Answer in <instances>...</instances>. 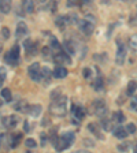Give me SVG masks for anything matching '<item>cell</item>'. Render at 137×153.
<instances>
[{
  "instance_id": "cell-28",
  "label": "cell",
  "mask_w": 137,
  "mask_h": 153,
  "mask_svg": "<svg viewBox=\"0 0 137 153\" xmlns=\"http://www.w3.org/2000/svg\"><path fill=\"white\" fill-rule=\"evenodd\" d=\"M112 118H114L115 122H118V123H122V122L125 120V115L122 114L121 111H118V112H115V114L112 115Z\"/></svg>"
},
{
  "instance_id": "cell-25",
  "label": "cell",
  "mask_w": 137,
  "mask_h": 153,
  "mask_svg": "<svg viewBox=\"0 0 137 153\" xmlns=\"http://www.w3.org/2000/svg\"><path fill=\"white\" fill-rule=\"evenodd\" d=\"M137 89V82H134V81H130L128 85V89H126V94L128 96H133L134 92H136Z\"/></svg>"
},
{
  "instance_id": "cell-29",
  "label": "cell",
  "mask_w": 137,
  "mask_h": 153,
  "mask_svg": "<svg viewBox=\"0 0 137 153\" xmlns=\"http://www.w3.org/2000/svg\"><path fill=\"white\" fill-rule=\"evenodd\" d=\"M6 78H7V71H6V68H4V67H0V88L3 86V83H4V81H6Z\"/></svg>"
},
{
  "instance_id": "cell-10",
  "label": "cell",
  "mask_w": 137,
  "mask_h": 153,
  "mask_svg": "<svg viewBox=\"0 0 137 153\" xmlns=\"http://www.w3.org/2000/svg\"><path fill=\"white\" fill-rule=\"evenodd\" d=\"M18 122H19V118L16 115H10V116H6L3 119V124L7 128H15Z\"/></svg>"
},
{
  "instance_id": "cell-44",
  "label": "cell",
  "mask_w": 137,
  "mask_h": 153,
  "mask_svg": "<svg viewBox=\"0 0 137 153\" xmlns=\"http://www.w3.org/2000/svg\"><path fill=\"white\" fill-rule=\"evenodd\" d=\"M4 137V135H0V140H1V138H3ZM0 142H1V141H0Z\"/></svg>"
},
{
  "instance_id": "cell-43",
  "label": "cell",
  "mask_w": 137,
  "mask_h": 153,
  "mask_svg": "<svg viewBox=\"0 0 137 153\" xmlns=\"http://www.w3.org/2000/svg\"><path fill=\"white\" fill-rule=\"evenodd\" d=\"M45 1H48V0H41V3H45Z\"/></svg>"
},
{
  "instance_id": "cell-39",
  "label": "cell",
  "mask_w": 137,
  "mask_h": 153,
  "mask_svg": "<svg viewBox=\"0 0 137 153\" xmlns=\"http://www.w3.org/2000/svg\"><path fill=\"white\" fill-rule=\"evenodd\" d=\"M41 145L43 146L47 145V135H45V134H41Z\"/></svg>"
},
{
  "instance_id": "cell-14",
  "label": "cell",
  "mask_w": 137,
  "mask_h": 153,
  "mask_svg": "<svg viewBox=\"0 0 137 153\" xmlns=\"http://www.w3.org/2000/svg\"><path fill=\"white\" fill-rule=\"evenodd\" d=\"M22 10L25 14H32L34 11V1L33 0H22Z\"/></svg>"
},
{
  "instance_id": "cell-13",
  "label": "cell",
  "mask_w": 137,
  "mask_h": 153,
  "mask_svg": "<svg viewBox=\"0 0 137 153\" xmlns=\"http://www.w3.org/2000/svg\"><path fill=\"white\" fill-rule=\"evenodd\" d=\"M112 134H114L117 138L119 140H124L128 135V131H126V127H122V126H117L115 128H112Z\"/></svg>"
},
{
  "instance_id": "cell-41",
  "label": "cell",
  "mask_w": 137,
  "mask_h": 153,
  "mask_svg": "<svg viewBox=\"0 0 137 153\" xmlns=\"http://www.w3.org/2000/svg\"><path fill=\"white\" fill-rule=\"evenodd\" d=\"M23 130H25L26 133H29V131H32V130H30V124H29L28 122H25V126H23Z\"/></svg>"
},
{
  "instance_id": "cell-20",
  "label": "cell",
  "mask_w": 137,
  "mask_h": 153,
  "mask_svg": "<svg viewBox=\"0 0 137 153\" xmlns=\"http://www.w3.org/2000/svg\"><path fill=\"white\" fill-rule=\"evenodd\" d=\"M88 130H89L92 134H95V135H96L97 138H102V137H103L102 134H100L99 126H97L96 123H89V124H88Z\"/></svg>"
},
{
  "instance_id": "cell-8",
  "label": "cell",
  "mask_w": 137,
  "mask_h": 153,
  "mask_svg": "<svg viewBox=\"0 0 137 153\" xmlns=\"http://www.w3.org/2000/svg\"><path fill=\"white\" fill-rule=\"evenodd\" d=\"M54 60L58 64H69V63H71V57L69 56L67 52L58 51L54 53Z\"/></svg>"
},
{
  "instance_id": "cell-15",
  "label": "cell",
  "mask_w": 137,
  "mask_h": 153,
  "mask_svg": "<svg viewBox=\"0 0 137 153\" xmlns=\"http://www.w3.org/2000/svg\"><path fill=\"white\" fill-rule=\"evenodd\" d=\"M26 112H28L30 116H33V118H37L38 115L41 114V105H28V109H26Z\"/></svg>"
},
{
  "instance_id": "cell-31",
  "label": "cell",
  "mask_w": 137,
  "mask_h": 153,
  "mask_svg": "<svg viewBox=\"0 0 137 153\" xmlns=\"http://www.w3.org/2000/svg\"><path fill=\"white\" fill-rule=\"evenodd\" d=\"M103 120H102V127H103V131H109V130H111V124H110V122L106 119V116L104 118H102Z\"/></svg>"
},
{
  "instance_id": "cell-9",
  "label": "cell",
  "mask_w": 137,
  "mask_h": 153,
  "mask_svg": "<svg viewBox=\"0 0 137 153\" xmlns=\"http://www.w3.org/2000/svg\"><path fill=\"white\" fill-rule=\"evenodd\" d=\"M23 45H25V51L28 57H33L37 55V45H36V42H33L32 40H26L23 42Z\"/></svg>"
},
{
  "instance_id": "cell-6",
  "label": "cell",
  "mask_w": 137,
  "mask_h": 153,
  "mask_svg": "<svg viewBox=\"0 0 137 153\" xmlns=\"http://www.w3.org/2000/svg\"><path fill=\"white\" fill-rule=\"evenodd\" d=\"M28 74L30 76V79L34 81V82H38V81H41V67L38 63H33L29 66L28 68Z\"/></svg>"
},
{
  "instance_id": "cell-27",
  "label": "cell",
  "mask_w": 137,
  "mask_h": 153,
  "mask_svg": "<svg viewBox=\"0 0 137 153\" xmlns=\"http://www.w3.org/2000/svg\"><path fill=\"white\" fill-rule=\"evenodd\" d=\"M22 138V134H18V135H11L10 137V140H11V143H10V146L11 148H15V146H18V143H19V140Z\"/></svg>"
},
{
  "instance_id": "cell-19",
  "label": "cell",
  "mask_w": 137,
  "mask_h": 153,
  "mask_svg": "<svg viewBox=\"0 0 137 153\" xmlns=\"http://www.w3.org/2000/svg\"><path fill=\"white\" fill-rule=\"evenodd\" d=\"M51 75H52V73L49 71V68H48V67L41 68V81L45 83V85L51 81Z\"/></svg>"
},
{
  "instance_id": "cell-45",
  "label": "cell",
  "mask_w": 137,
  "mask_h": 153,
  "mask_svg": "<svg viewBox=\"0 0 137 153\" xmlns=\"http://www.w3.org/2000/svg\"><path fill=\"white\" fill-rule=\"evenodd\" d=\"M0 52H1V44H0Z\"/></svg>"
},
{
  "instance_id": "cell-33",
  "label": "cell",
  "mask_w": 137,
  "mask_h": 153,
  "mask_svg": "<svg viewBox=\"0 0 137 153\" xmlns=\"http://www.w3.org/2000/svg\"><path fill=\"white\" fill-rule=\"evenodd\" d=\"M67 6H69V7L82 6V1H81V0H67Z\"/></svg>"
},
{
  "instance_id": "cell-3",
  "label": "cell",
  "mask_w": 137,
  "mask_h": 153,
  "mask_svg": "<svg viewBox=\"0 0 137 153\" xmlns=\"http://www.w3.org/2000/svg\"><path fill=\"white\" fill-rule=\"evenodd\" d=\"M4 62L7 64H11V66H16L18 64V62H19V45L18 44L13 45V48L6 53Z\"/></svg>"
},
{
  "instance_id": "cell-12",
  "label": "cell",
  "mask_w": 137,
  "mask_h": 153,
  "mask_svg": "<svg viewBox=\"0 0 137 153\" xmlns=\"http://www.w3.org/2000/svg\"><path fill=\"white\" fill-rule=\"evenodd\" d=\"M67 74H69V71H67V68L64 66H59L58 64L56 67H55L54 73H52V75L55 76V78H66Z\"/></svg>"
},
{
  "instance_id": "cell-22",
  "label": "cell",
  "mask_w": 137,
  "mask_h": 153,
  "mask_svg": "<svg viewBox=\"0 0 137 153\" xmlns=\"http://www.w3.org/2000/svg\"><path fill=\"white\" fill-rule=\"evenodd\" d=\"M129 47H130L132 51L137 55V34H133L129 38Z\"/></svg>"
},
{
  "instance_id": "cell-24",
  "label": "cell",
  "mask_w": 137,
  "mask_h": 153,
  "mask_svg": "<svg viewBox=\"0 0 137 153\" xmlns=\"http://www.w3.org/2000/svg\"><path fill=\"white\" fill-rule=\"evenodd\" d=\"M1 99H3L4 101H11V100H13V94H11V90L7 89V88L1 89Z\"/></svg>"
},
{
  "instance_id": "cell-23",
  "label": "cell",
  "mask_w": 137,
  "mask_h": 153,
  "mask_svg": "<svg viewBox=\"0 0 137 153\" xmlns=\"http://www.w3.org/2000/svg\"><path fill=\"white\" fill-rule=\"evenodd\" d=\"M49 48H51L54 52L61 51V42L58 41L55 37H51V42H49Z\"/></svg>"
},
{
  "instance_id": "cell-30",
  "label": "cell",
  "mask_w": 137,
  "mask_h": 153,
  "mask_svg": "<svg viewBox=\"0 0 137 153\" xmlns=\"http://www.w3.org/2000/svg\"><path fill=\"white\" fill-rule=\"evenodd\" d=\"M25 145H26V148H29V149H33V148L37 146V142H36L33 138H28V140L25 141Z\"/></svg>"
},
{
  "instance_id": "cell-34",
  "label": "cell",
  "mask_w": 137,
  "mask_h": 153,
  "mask_svg": "<svg viewBox=\"0 0 137 153\" xmlns=\"http://www.w3.org/2000/svg\"><path fill=\"white\" fill-rule=\"evenodd\" d=\"M43 56L45 57V59H48V57H51V52H52V49L49 47H44L43 48Z\"/></svg>"
},
{
  "instance_id": "cell-47",
  "label": "cell",
  "mask_w": 137,
  "mask_h": 153,
  "mask_svg": "<svg viewBox=\"0 0 137 153\" xmlns=\"http://www.w3.org/2000/svg\"><path fill=\"white\" fill-rule=\"evenodd\" d=\"M136 152H137V145H136Z\"/></svg>"
},
{
  "instance_id": "cell-38",
  "label": "cell",
  "mask_w": 137,
  "mask_h": 153,
  "mask_svg": "<svg viewBox=\"0 0 137 153\" xmlns=\"http://www.w3.org/2000/svg\"><path fill=\"white\" fill-rule=\"evenodd\" d=\"M82 74H84V78H86V79H88V78L91 76V74H92V71H91V68H85Z\"/></svg>"
},
{
  "instance_id": "cell-1",
  "label": "cell",
  "mask_w": 137,
  "mask_h": 153,
  "mask_svg": "<svg viewBox=\"0 0 137 153\" xmlns=\"http://www.w3.org/2000/svg\"><path fill=\"white\" fill-rule=\"evenodd\" d=\"M67 100L66 96H59V97H52V102L49 104V114L58 118H63L67 114Z\"/></svg>"
},
{
  "instance_id": "cell-40",
  "label": "cell",
  "mask_w": 137,
  "mask_h": 153,
  "mask_svg": "<svg viewBox=\"0 0 137 153\" xmlns=\"http://www.w3.org/2000/svg\"><path fill=\"white\" fill-rule=\"evenodd\" d=\"M118 149H119V150H128V149H129V145H128V143H124V145H118Z\"/></svg>"
},
{
  "instance_id": "cell-11",
  "label": "cell",
  "mask_w": 137,
  "mask_h": 153,
  "mask_svg": "<svg viewBox=\"0 0 137 153\" xmlns=\"http://www.w3.org/2000/svg\"><path fill=\"white\" fill-rule=\"evenodd\" d=\"M28 34V26L23 21H19L16 25V30H15V37L16 38H22Z\"/></svg>"
},
{
  "instance_id": "cell-18",
  "label": "cell",
  "mask_w": 137,
  "mask_h": 153,
  "mask_svg": "<svg viewBox=\"0 0 137 153\" xmlns=\"http://www.w3.org/2000/svg\"><path fill=\"white\" fill-rule=\"evenodd\" d=\"M93 89L97 90V92H100V90L104 89V81H103V76L100 75V74L96 76L95 82H93Z\"/></svg>"
},
{
  "instance_id": "cell-37",
  "label": "cell",
  "mask_w": 137,
  "mask_h": 153,
  "mask_svg": "<svg viewBox=\"0 0 137 153\" xmlns=\"http://www.w3.org/2000/svg\"><path fill=\"white\" fill-rule=\"evenodd\" d=\"M130 108L133 109V111H137V96H134L133 100H132V102H130Z\"/></svg>"
},
{
  "instance_id": "cell-21",
  "label": "cell",
  "mask_w": 137,
  "mask_h": 153,
  "mask_svg": "<svg viewBox=\"0 0 137 153\" xmlns=\"http://www.w3.org/2000/svg\"><path fill=\"white\" fill-rule=\"evenodd\" d=\"M64 48H66V51L69 55H74L76 53V44H74L73 41H69V40H66L64 41Z\"/></svg>"
},
{
  "instance_id": "cell-35",
  "label": "cell",
  "mask_w": 137,
  "mask_h": 153,
  "mask_svg": "<svg viewBox=\"0 0 137 153\" xmlns=\"http://www.w3.org/2000/svg\"><path fill=\"white\" fill-rule=\"evenodd\" d=\"M0 36H1V38H3V40H7V38L10 37V30H8V27H3V29H1V32H0Z\"/></svg>"
},
{
  "instance_id": "cell-36",
  "label": "cell",
  "mask_w": 137,
  "mask_h": 153,
  "mask_svg": "<svg viewBox=\"0 0 137 153\" xmlns=\"http://www.w3.org/2000/svg\"><path fill=\"white\" fill-rule=\"evenodd\" d=\"M126 131H128V134H134L136 133V126H134L133 123H129L128 126H126Z\"/></svg>"
},
{
  "instance_id": "cell-2",
  "label": "cell",
  "mask_w": 137,
  "mask_h": 153,
  "mask_svg": "<svg viewBox=\"0 0 137 153\" xmlns=\"http://www.w3.org/2000/svg\"><path fill=\"white\" fill-rule=\"evenodd\" d=\"M74 140H76V135H74V133H71V131H69V133H64L63 135H61V137H59L56 145H55V149L59 150V152H62V150H66L67 148H70L71 145L74 143Z\"/></svg>"
},
{
  "instance_id": "cell-16",
  "label": "cell",
  "mask_w": 137,
  "mask_h": 153,
  "mask_svg": "<svg viewBox=\"0 0 137 153\" xmlns=\"http://www.w3.org/2000/svg\"><path fill=\"white\" fill-rule=\"evenodd\" d=\"M13 8V3L11 0H0V11L3 14H8Z\"/></svg>"
},
{
  "instance_id": "cell-4",
  "label": "cell",
  "mask_w": 137,
  "mask_h": 153,
  "mask_svg": "<svg viewBox=\"0 0 137 153\" xmlns=\"http://www.w3.org/2000/svg\"><path fill=\"white\" fill-rule=\"evenodd\" d=\"M78 26H80V30L84 33V34H86V36L92 34L93 30H95V18L92 19L91 16H86L85 19L80 21Z\"/></svg>"
},
{
  "instance_id": "cell-17",
  "label": "cell",
  "mask_w": 137,
  "mask_h": 153,
  "mask_svg": "<svg viewBox=\"0 0 137 153\" xmlns=\"http://www.w3.org/2000/svg\"><path fill=\"white\" fill-rule=\"evenodd\" d=\"M73 114L74 116H76V119H78V120H81V119L85 118V109L82 108V107H78V105H74L73 107Z\"/></svg>"
},
{
  "instance_id": "cell-26",
  "label": "cell",
  "mask_w": 137,
  "mask_h": 153,
  "mask_svg": "<svg viewBox=\"0 0 137 153\" xmlns=\"http://www.w3.org/2000/svg\"><path fill=\"white\" fill-rule=\"evenodd\" d=\"M66 25H67V18L66 16H59V18L56 19V26L61 29V30H64Z\"/></svg>"
},
{
  "instance_id": "cell-32",
  "label": "cell",
  "mask_w": 137,
  "mask_h": 153,
  "mask_svg": "<svg viewBox=\"0 0 137 153\" xmlns=\"http://www.w3.org/2000/svg\"><path fill=\"white\" fill-rule=\"evenodd\" d=\"M58 4H59V0H49V10H51V13H56Z\"/></svg>"
},
{
  "instance_id": "cell-46",
  "label": "cell",
  "mask_w": 137,
  "mask_h": 153,
  "mask_svg": "<svg viewBox=\"0 0 137 153\" xmlns=\"http://www.w3.org/2000/svg\"><path fill=\"white\" fill-rule=\"evenodd\" d=\"M124 1H132V0H124Z\"/></svg>"
},
{
  "instance_id": "cell-7",
  "label": "cell",
  "mask_w": 137,
  "mask_h": 153,
  "mask_svg": "<svg viewBox=\"0 0 137 153\" xmlns=\"http://www.w3.org/2000/svg\"><path fill=\"white\" fill-rule=\"evenodd\" d=\"M126 60V47L122 44L121 41H118V49H117V53H115V62L118 66H122Z\"/></svg>"
},
{
  "instance_id": "cell-42",
  "label": "cell",
  "mask_w": 137,
  "mask_h": 153,
  "mask_svg": "<svg viewBox=\"0 0 137 153\" xmlns=\"http://www.w3.org/2000/svg\"><path fill=\"white\" fill-rule=\"evenodd\" d=\"M81 1H82V4H89L92 0H81Z\"/></svg>"
},
{
  "instance_id": "cell-5",
  "label": "cell",
  "mask_w": 137,
  "mask_h": 153,
  "mask_svg": "<svg viewBox=\"0 0 137 153\" xmlns=\"http://www.w3.org/2000/svg\"><path fill=\"white\" fill-rule=\"evenodd\" d=\"M92 111L96 116L99 118H104L106 114H107V105L103 100H95L92 102Z\"/></svg>"
}]
</instances>
